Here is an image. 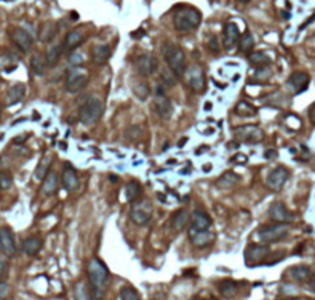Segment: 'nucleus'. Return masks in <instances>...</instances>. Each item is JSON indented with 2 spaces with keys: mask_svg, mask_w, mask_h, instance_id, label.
<instances>
[{
  "mask_svg": "<svg viewBox=\"0 0 315 300\" xmlns=\"http://www.w3.org/2000/svg\"><path fill=\"white\" fill-rule=\"evenodd\" d=\"M88 280L91 288V297L94 300H103L108 283H109V271L106 265L100 259H91L88 263Z\"/></svg>",
  "mask_w": 315,
  "mask_h": 300,
  "instance_id": "1",
  "label": "nucleus"
},
{
  "mask_svg": "<svg viewBox=\"0 0 315 300\" xmlns=\"http://www.w3.org/2000/svg\"><path fill=\"white\" fill-rule=\"evenodd\" d=\"M173 23L179 33H191L202 23V12L192 6H183L174 14Z\"/></svg>",
  "mask_w": 315,
  "mask_h": 300,
  "instance_id": "2",
  "label": "nucleus"
},
{
  "mask_svg": "<svg viewBox=\"0 0 315 300\" xmlns=\"http://www.w3.org/2000/svg\"><path fill=\"white\" fill-rule=\"evenodd\" d=\"M163 57L171 69V73L177 79L186 74V54L180 47L174 44H166L163 47Z\"/></svg>",
  "mask_w": 315,
  "mask_h": 300,
  "instance_id": "3",
  "label": "nucleus"
},
{
  "mask_svg": "<svg viewBox=\"0 0 315 300\" xmlns=\"http://www.w3.org/2000/svg\"><path fill=\"white\" fill-rule=\"evenodd\" d=\"M103 111H105V105L102 102V99L92 96L85 100V103L80 106L79 119L85 126H92V125L98 123V120L102 119Z\"/></svg>",
  "mask_w": 315,
  "mask_h": 300,
  "instance_id": "4",
  "label": "nucleus"
},
{
  "mask_svg": "<svg viewBox=\"0 0 315 300\" xmlns=\"http://www.w3.org/2000/svg\"><path fill=\"white\" fill-rule=\"evenodd\" d=\"M289 234V225L286 223H272V225H265L262 226L257 236L263 242L265 245L269 244H277L280 240H284Z\"/></svg>",
  "mask_w": 315,
  "mask_h": 300,
  "instance_id": "5",
  "label": "nucleus"
},
{
  "mask_svg": "<svg viewBox=\"0 0 315 300\" xmlns=\"http://www.w3.org/2000/svg\"><path fill=\"white\" fill-rule=\"evenodd\" d=\"M152 212H154V206L151 203V200L148 199H138L135 202H133L131 211H130V216L134 225L137 226H145L149 223L151 217H152Z\"/></svg>",
  "mask_w": 315,
  "mask_h": 300,
  "instance_id": "6",
  "label": "nucleus"
},
{
  "mask_svg": "<svg viewBox=\"0 0 315 300\" xmlns=\"http://www.w3.org/2000/svg\"><path fill=\"white\" fill-rule=\"evenodd\" d=\"M88 85V74L85 73L83 69L80 68H71L66 74V82H65V87L66 91L71 94H76L79 91H82L85 87Z\"/></svg>",
  "mask_w": 315,
  "mask_h": 300,
  "instance_id": "7",
  "label": "nucleus"
},
{
  "mask_svg": "<svg viewBox=\"0 0 315 300\" xmlns=\"http://www.w3.org/2000/svg\"><path fill=\"white\" fill-rule=\"evenodd\" d=\"M234 134L238 140L245 142V144H260L265 139V133L262 128L255 125H245V126H237L234 130Z\"/></svg>",
  "mask_w": 315,
  "mask_h": 300,
  "instance_id": "8",
  "label": "nucleus"
},
{
  "mask_svg": "<svg viewBox=\"0 0 315 300\" xmlns=\"http://www.w3.org/2000/svg\"><path fill=\"white\" fill-rule=\"evenodd\" d=\"M134 65H135L137 73L143 77H151L157 73V69H159V60H157V57L154 54H149V52L138 55Z\"/></svg>",
  "mask_w": 315,
  "mask_h": 300,
  "instance_id": "9",
  "label": "nucleus"
},
{
  "mask_svg": "<svg viewBox=\"0 0 315 300\" xmlns=\"http://www.w3.org/2000/svg\"><path fill=\"white\" fill-rule=\"evenodd\" d=\"M269 219L275 223H286L289 225L294 222L295 216L286 208L283 202H272L269 206Z\"/></svg>",
  "mask_w": 315,
  "mask_h": 300,
  "instance_id": "10",
  "label": "nucleus"
},
{
  "mask_svg": "<svg viewBox=\"0 0 315 300\" xmlns=\"http://www.w3.org/2000/svg\"><path fill=\"white\" fill-rule=\"evenodd\" d=\"M288 179H289V169L284 166H278L274 171H270V174L266 179V187L270 191H275V193L281 191Z\"/></svg>",
  "mask_w": 315,
  "mask_h": 300,
  "instance_id": "11",
  "label": "nucleus"
},
{
  "mask_svg": "<svg viewBox=\"0 0 315 300\" xmlns=\"http://www.w3.org/2000/svg\"><path fill=\"white\" fill-rule=\"evenodd\" d=\"M0 252L5 257H14L17 252L16 239L8 226H0Z\"/></svg>",
  "mask_w": 315,
  "mask_h": 300,
  "instance_id": "12",
  "label": "nucleus"
},
{
  "mask_svg": "<svg viewBox=\"0 0 315 300\" xmlns=\"http://www.w3.org/2000/svg\"><path fill=\"white\" fill-rule=\"evenodd\" d=\"M188 82H189V87L194 93L197 94H202L206 90V80H205V73H203V68L200 65H192L188 69Z\"/></svg>",
  "mask_w": 315,
  "mask_h": 300,
  "instance_id": "13",
  "label": "nucleus"
},
{
  "mask_svg": "<svg viewBox=\"0 0 315 300\" xmlns=\"http://www.w3.org/2000/svg\"><path fill=\"white\" fill-rule=\"evenodd\" d=\"M269 255V247L266 245H249L245 251V262L248 266H255L265 262Z\"/></svg>",
  "mask_w": 315,
  "mask_h": 300,
  "instance_id": "14",
  "label": "nucleus"
},
{
  "mask_svg": "<svg viewBox=\"0 0 315 300\" xmlns=\"http://www.w3.org/2000/svg\"><path fill=\"white\" fill-rule=\"evenodd\" d=\"M152 108L154 112L163 120H169L173 117V112H174V105L171 102V99L166 97V94L162 96H155L152 100Z\"/></svg>",
  "mask_w": 315,
  "mask_h": 300,
  "instance_id": "15",
  "label": "nucleus"
},
{
  "mask_svg": "<svg viewBox=\"0 0 315 300\" xmlns=\"http://www.w3.org/2000/svg\"><path fill=\"white\" fill-rule=\"evenodd\" d=\"M189 239L192 242V245L198 250L202 248H208L214 244V240H216V234L211 233L209 230L208 231H198V230H194V228L191 226L189 228Z\"/></svg>",
  "mask_w": 315,
  "mask_h": 300,
  "instance_id": "16",
  "label": "nucleus"
},
{
  "mask_svg": "<svg viewBox=\"0 0 315 300\" xmlns=\"http://www.w3.org/2000/svg\"><path fill=\"white\" fill-rule=\"evenodd\" d=\"M11 39H12L14 44H16V47L23 52L30 51L33 48V44H34L31 34L26 30H23V28H14V30L11 31Z\"/></svg>",
  "mask_w": 315,
  "mask_h": 300,
  "instance_id": "17",
  "label": "nucleus"
},
{
  "mask_svg": "<svg viewBox=\"0 0 315 300\" xmlns=\"http://www.w3.org/2000/svg\"><path fill=\"white\" fill-rule=\"evenodd\" d=\"M240 40V30L234 22H229L223 28V47L225 50L231 51L237 47Z\"/></svg>",
  "mask_w": 315,
  "mask_h": 300,
  "instance_id": "18",
  "label": "nucleus"
},
{
  "mask_svg": "<svg viewBox=\"0 0 315 300\" xmlns=\"http://www.w3.org/2000/svg\"><path fill=\"white\" fill-rule=\"evenodd\" d=\"M62 185H63V188L68 191V193H74L76 190H79V177L76 174V171L71 168L69 165L65 166V169L62 171Z\"/></svg>",
  "mask_w": 315,
  "mask_h": 300,
  "instance_id": "19",
  "label": "nucleus"
},
{
  "mask_svg": "<svg viewBox=\"0 0 315 300\" xmlns=\"http://www.w3.org/2000/svg\"><path fill=\"white\" fill-rule=\"evenodd\" d=\"M191 223H192L194 230L208 231V230H211V226H212V219L209 217V214H206L205 211L197 209V211H194V214L191 216Z\"/></svg>",
  "mask_w": 315,
  "mask_h": 300,
  "instance_id": "20",
  "label": "nucleus"
},
{
  "mask_svg": "<svg viewBox=\"0 0 315 300\" xmlns=\"http://www.w3.org/2000/svg\"><path fill=\"white\" fill-rule=\"evenodd\" d=\"M308 83H309V76L306 73H294L288 79V87L294 94L303 93L308 88Z\"/></svg>",
  "mask_w": 315,
  "mask_h": 300,
  "instance_id": "21",
  "label": "nucleus"
},
{
  "mask_svg": "<svg viewBox=\"0 0 315 300\" xmlns=\"http://www.w3.org/2000/svg\"><path fill=\"white\" fill-rule=\"evenodd\" d=\"M57 187H59V177L54 173V171H49L46 174V177L42 180V187H40V193L44 196H52L57 191Z\"/></svg>",
  "mask_w": 315,
  "mask_h": 300,
  "instance_id": "22",
  "label": "nucleus"
},
{
  "mask_svg": "<svg viewBox=\"0 0 315 300\" xmlns=\"http://www.w3.org/2000/svg\"><path fill=\"white\" fill-rule=\"evenodd\" d=\"M238 182H240V176L238 174H235L234 171H226V173H223L217 179L216 185H217V188H220V190H227V188H234Z\"/></svg>",
  "mask_w": 315,
  "mask_h": 300,
  "instance_id": "23",
  "label": "nucleus"
},
{
  "mask_svg": "<svg viewBox=\"0 0 315 300\" xmlns=\"http://www.w3.org/2000/svg\"><path fill=\"white\" fill-rule=\"evenodd\" d=\"M131 90H133L134 96L140 100H146L151 94L149 85L143 79H133L131 80Z\"/></svg>",
  "mask_w": 315,
  "mask_h": 300,
  "instance_id": "24",
  "label": "nucleus"
},
{
  "mask_svg": "<svg viewBox=\"0 0 315 300\" xmlns=\"http://www.w3.org/2000/svg\"><path fill=\"white\" fill-rule=\"evenodd\" d=\"M189 212L186 209H179L177 212H174L173 219H171V226H173L174 231H183L189 223Z\"/></svg>",
  "mask_w": 315,
  "mask_h": 300,
  "instance_id": "25",
  "label": "nucleus"
},
{
  "mask_svg": "<svg viewBox=\"0 0 315 300\" xmlns=\"http://www.w3.org/2000/svg\"><path fill=\"white\" fill-rule=\"evenodd\" d=\"M289 276L292 280L303 283V282H309V279L312 277V271L306 265H297L289 269Z\"/></svg>",
  "mask_w": 315,
  "mask_h": 300,
  "instance_id": "26",
  "label": "nucleus"
},
{
  "mask_svg": "<svg viewBox=\"0 0 315 300\" xmlns=\"http://www.w3.org/2000/svg\"><path fill=\"white\" fill-rule=\"evenodd\" d=\"M83 34L80 30H73V31H69L65 37V42H63V48L68 50V51H73L76 48H79L82 44H83Z\"/></svg>",
  "mask_w": 315,
  "mask_h": 300,
  "instance_id": "27",
  "label": "nucleus"
},
{
  "mask_svg": "<svg viewBox=\"0 0 315 300\" xmlns=\"http://www.w3.org/2000/svg\"><path fill=\"white\" fill-rule=\"evenodd\" d=\"M91 55L95 65H105L111 57V48L108 45H95L91 51Z\"/></svg>",
  "mask_w": 315,
  "mask_h": 300,
  "instance_id": "28",
  "label": "nucleus"
},
{
  "mask_svg": "<svg viewBox=\"0 0 315 300\" xmlns=\"http://www.w3.org/2000/svg\"><path fill=\"white\" fill-rule=\"evenodd\" d=\"M25 93H26V88L23 83H16L14 87L9 88L8 91V96H6V105H16L19 102H22L23 97H25Z\"/></svg>",
  "mask_w": 315,
  "mask_h": 300,
  "instance_id": "29",
  "label": "nucleus"
},
{
  "mask_svg": "<svg viewBox=\"0 0 315 300\" xmlns=\"http://www.w3.org/2000/svg\"><path fill=\"white\" fill-rule=\"evenodd\" d=\"M42 247H44V242H42L39 237H28L22 244V250L28 255H37L40 252Z\"/></svg>",
  "mask_w": 315,
  "mask_h": 300,
  "instance_id": "30",
  "label": "nucleus"
},
{
  "mask_svg": "<svg viewBox=\"0 0 315 300\" xmlns=\"http://www.w3.org/2000/svg\"><path fill=\"white\" fill-rule=\"evenodd\" d=\"M51 165H52V157L51 155H44V157H42L37 168H36V171H34L36 179L40 180V182L44 180L46 177V174L51 171Z\"/></svg>",
  "mask_w": 315,
  "mask_h": 300,
  "instance_id": "31",
  "label": "nucleus"
},
{
  "mask_svg": "<svg viewBox=\"0 0 315 300\" xmlns=\"http://www.w3.org/2000/svg\"><path fill=\"white\" fill-rule=\"evenodd\" d=\"M62 54H63V45L55 44V45L49 47V50L46 51V55H45L48 68H52V66H55L57 63H59Z\"/></svg>",
  "mask_w": 315,
  "mask_h": 300,
  "instance_id": "32",
  "label": "nucleus"
},
{
  "mask_svg": "<svg viewBox=\"0 0 315 300\" xmlns=\"http://www.w3.org/2000/svg\"><path fill=\"white\" fill-rule=\"evenodd\" d=\"M248 62L255 68H262V66H268L270 63V59H269V55L263 51H254V52H249Z\"/></svg>",
  "mask_w": 315,
  "mask_h": 300,
  "instance_id": "33",
  "label": "nucleus"
},
{
  "mask_svg": "<svg viewBox=\"0 0 315 300\" xmlns=\"http://www.w3.org/2000/svg\"><path fill=\"white\" fill-rule=\"evenodd\" d=\"M48 65H46V59H45V55H42V54H34L31 57V69H33V73L36 76H44L45 74V71H46Z\"/></svg>",
  "mask_w": 315,
  "mask_h": 300,
  "instance_id": "34",
  "label": "nucleus"
},
{
  "mask_svg": "<svg viewBox=\"0 0 315 300\" xmlns=\"http://www.w3.org/2000/svg\"><path fill=\"white\" fill-rule=\"evenodd\" d=\"M219 291L223 297L226 299H232L237 296L238 293V287H237V283L234 280H223L219 283Z\"/></svg>",
  "mask_w": 315,
  "mask_h": 300,
  "instance_id": "35",
  "label": "nucleus"
},
{
  "mask_svg": "<svg viewBox=\"0 0 315 300\" xmlns=\"http://www.w3.org/2000/svg\"><path fill=\"white\" fill-rule=\"evenodd\" d=\"M55 33H57L55 25H54L52 22H46V23H44V25L40 26L39 37H40L42 42H45V44H46V42H51V40L54 39Z\"/></svg>",
  "mask_w": 315,
  "mask_h": 300,
  "instance_id": "36",
  "label": "nucleus"
},
{
  "mask_svg": "<svg viewBox=\"0 0 315 300\" xmlns=\"http://www.w3.org/2000/svg\"><path fill=\"white\" fill-rule=\"evenodd\" d=\"M234 111H235L237 116H240V117H254L257 114V109L249 102H246V100H241V102H238Z\"/></svg>",
  "mask_w": 315,
  "mask_h": 300,
  "instance_id": "37",
  "label": "nucleus"
},
{
  "mask_svg": "<svg viewBox=\"0 0 315 300\" xmlns=\"http://www.w3.org/2000/svg\"><path fill=\"white\" fill-rule=\"evenodd\" d=\"M125 196L128 199V202H135L141 197V187L135 182H131L126 185V190H125Z\"/></svg>",
  "mask_w": 315,
  "mask_h": 300,
  "instance_id": "38",
  "label": "nucleus"
},
{
  "mask_svg": "<svg viewBox=\"0 0 315 300\" xmlns=\"http://www.w3.org/2000/svg\"><path fill=\"white\" fill-rule=\"evenodd\" d=\"M74 299L76 300H91V291L85 282H77L74 287Z\"/></svg>",
  "mask_w": 315,
  "mask_h": 300,
  "instance_id": "39",
  "label": "nucleus"
},
{
  "mask_svg": "<svg viewBox=\"0 0 315 300\" xmlns=\"http://www.w3.org/2000/svg\"><path fill=\"white\" fill-rule=\"evenodd\" d=\"M238 45H240V51L241 52H251L254 50V47H255V40H254V37L249 33H246L243 37H240Z\"/></svg>",
  "mask_w": 315,
  "mask_h": 300,
  "instance_id": "40",
  "label": "nucleus"
},
{
  "mask_svg": "<svg viewBox=\"0 0 315 300\" xmlns=\"http://www.w3.org/2000/svg\"><path fill=\"white\" fill-rule=\"evenodd\" d=\"M272 71L268 66H262V68H255V74H254V80L259 83H265L270 79Z\"/></svg>",
  "mask_w": 315,
  "mask_h": 300,
  "instance_id": "41",
  "label": "nucleus"
},
{
  "mask_svg": "<svg viewBox=\"0 0 315 300\" xmlns=\"http://www.w3.org/2000/svg\"><path fill=\"white\" fill-rule=\"evenodd\" d=\"M163 87L168 90V88H174L176 83H177V77L173 74V73H168V71H163V73L160 74V80H159Z\"/></svg>",
  "mask_w": 315,
  "mask_h": 300,
  "instance_id": "42",
  "label": "nucleus"
},
{
  "mask_svg": "<svg viewBox=\"0 0 315 300\" xmlns=\"http://www.w3.org/2000/svg\"><path fill=\"white\" fill-rule=\"evenodd\" d=\"M119 300H140V294L135 288L133 287H125L120 291V297Z\"/></svg>",
  "mask_w": 315,
  "mask_h": 300,
  "instance_id": "43",
  "label": "nucleus"
},
{
  "mask_svg": "<svg viewBox=\"0 0 315 300\" xmlns=\"http://www.w3.org/2000/svg\"><path fill=\"white\" fill-rule=\"evenodd\" d=\"M125 136H126L128 142H133V144H135V142L141 137V128L137 126V125H133L125 131Z\"/></svg>",
  "mask_w": 315,
  "mask_h": 300,
  "instance_id": "44",
  "label": "nucleus"
},
{
  "mask_svg": "<svg viewBox=\"0 0 315 300\" xmlns=\"http://www.w3.org/2000/svg\"><path fill=\"white\" fill-rule=\"evenodd\" d=\"M12 176L8 171H0V191H8L12 187Z\"/></svg>",
  "mask_w": 315,
  "mask_h": 300,
  "instance_id": "45",
  "label": "nucleus"
},
{
  "mask_svg": "<svg viewBox=\"0 0 315 300\" xmlns=\"http://www.w3.org/2000/svg\"><path fill=\"white\" fill-rule=\"evenodd\" d=\"M206 47L212 54H220V51H222V47H220V42H219L217 36H211L206 42Z\"/></svg>",
  "mask_w": 315,
  "mask_h": 300,
  "instance_id": "46",
  "label": "nucleus"
},
{
  "mask_svg": "<svg viewBox=\"0 0 315 300\" xmlns=\"http://www.w3.org/2000/svg\"><path fill=\"white\" fill-rule=\"evenodd\" d=\"M11 294V288L9 285L3 280H0V300H8Z\"/></svg>",
  "mask_w": 315,
  "mask_h": 300,
  "instance_id": "47",
  "label": "nucleus"
},
{
  "mask_svg": "<svg viewBox=\"0 0 315 300\" xmlns=\"http://www.w3.org/2000/svg\"><path fill=\"white\" fill-rule=\"evenodd\" d=\"M8 269H9L8 262L3 259L2 255H0V280H3L8 276Z\"/></svg>",
  "mask_w": 315,
  "mask_h": 300,
  "instance_id": "48",
  "label": "nucleus"
},
{
  "mask_svg": "<svg viewBox=\"0 0 315 300\" xmlns=\"http://www.w3.org/2000/svg\"><path fill=\"white\" fill-rule=\"evenodd\" d=\"M232 163H237V165H245L248 162V155L246 154H235L232 159H231Z\"/></svg>",
  "mask_w": 315,
  "mask_h": 300,
  "instance_id": "49",
  "label": "nucleus"
},
{
  "mask_svg": "<svg viewBox=\"0 0 315 300\" xmlns=\"http://www.w3.org/2000/svg\"><path fill=\"white\" fill-rule=\"evenodd\" d=\"M82 62H83V57L82 55H79V54H71L69 55V63L71 65H79Z\"/></svg>",
  "mask_w": 315,
  "mask_h": 300,
  "instance_id": "50",
  "label": "nucleus"
},
{
  "mask_svg": "<svg viewBox=\"0 0 315 300\" xmlns=\"http://www.w3.org/2000/svg\"><path fill=\"white\" fill-rule=\"evenodd\" d=\"M308 283H309V288H311V291H312V293H315V277H311Z\"/></svg>",
  "mask_w": 315,
  "mask_h": 300,
  "instance_id": "51",
  "label": "nucleus"
},
{
  "mask_svg": "<svg viewBox=\"0 0 315 300\" xmlns=\"http://www.w3.org/2000/svg\"><path fill=\"white\" fill-rule=\"evenodd\" d=\"M28 139V136H25V137H17V139H14V144H20V142H23V140H26Z\"/></svg>",
  "mask_w": 315,
  "mask_h": 300,
  "instance_id": "52",
  "label": "nucleus"
},
{
  "mask_svg": "<svg viewBox=\"0 0 315 300\" xmlns=\"http://www.w3.org/2000/svg\"><path fill=\"white\" fill-rule=\"evenodd\" d=\"M311 119H312V122L315 123V105H314L312 109H311Z\"/></svg>",
  "mask_w": 315,
  "mask_h": 300,
  "instance_id": "53",
  "label": "nucleus"
},
{
  "mask_svg": "<svg viewBox=\"0 0 315 300\" xmlns=\"http://www.w3.org/2000/svg\"><path fill=\"white\" fill-rule=\"evenodd\" d=\"M265 155H266V159H270V157H274V155H275V151H268Z\"/></svg>",
  "mask_w": 315,
  "mask_h": 300,
  "instance_id": "54",
  "label": "nucleus"
},
{
  "mask_svg": "<svg viewBox=\"0 0 315 300\" xmlns=\"http://www.w3.org/2000/svg\"><path fill=\"white\" fill-rule=\"evenodd\" d=\"M186 142H188V139H183V140H180V142H179V147L181 148V147H183V145L186 144Z\"/></svg>",
  "mask_w": 315,
  "mask_h": 300,
  "instance_id": "55",
  "label": "nucleus"
},
{
  "mask_svg": "<svg viewBox=\"0 0 315 300\" xmlns=\"http://www.w3.org/2000/svg\"><path fill=\"white\" fill-rule=\"evenodd\" d=\"M241 2H245V3H248V2H249V0H241Z\"/></svg>",
  "mask_w": 315,
  "mask_h": 300,
  "instance_id": "56",
  "label": "nucleus"
}]
</instances>
